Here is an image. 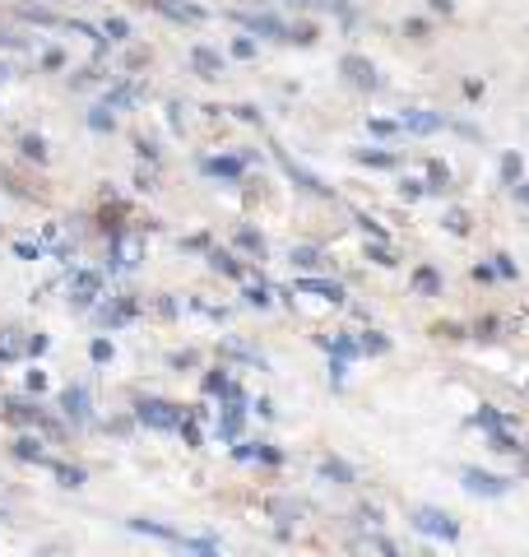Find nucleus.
Returning a JSON list of instances; mask_svg holds the SVG:
<instances>
[{"label": "nucleus", "mask_w": 529, "mask_h": 557, "mask_svg": "<svg viewBox=\"0 0 529 557\" xmlns=\"http://www.w3.org/2000/svg\"><path fill=\"white\" fill-rule=\"evenodd\" d=\"M413 525L422 529V534H436V539H460V529L451 525V515H446V511H418V515H413Z\"/></svg>", "instance_id": "obj_1"}, {"label": "nucleus", "mask_w": 529, "mask_h": 557, "mask_svg": "<svg viewBox=\"0 0 529 557\" xmlns=\"http://www.w3.org/2000/svg\"><path fill=\"white\" fill-rule=\"evenodd\" d=\"M465 488H469V493H478V497H501L511 483L492 479V474H483V469H465Z\"/></svg>", "instance_id": "obj_2"}, {"label": "nucleus", "mask_w": 529, "mask_h": 557, "mask_svg": "<svg viewBox=\"0 0 529 557\" xmlns=\"http://www.w3.org/2000/svg\"><path fill=\"white\" fill-rule=\"evenodd\" d=\"M140 418L149 423V427H172L177 423V414H172V404H140Z\"/></svg>", "instance_id": "obj_3"}, {"label": "nucleus", "mask_w": 529, "mask_h": 557, "mask_svg": "<svg viewBox=\"0 0 529 557\" xmlns=\"http://www.w3.org/2000/svg\"><path fill=\"white\" fill-rule=\"evenodd\" d=\"M343 70H348V79H358V89H376V70L362 61V56H348Z\"/></svg>", "instance_id": "obj_4"}, {"label": "nucleus", "mask_w": 529, "mask_h": 557, "mask_svg": "<svg viewBox=\"0 0 529 557\" xmlns=\"http://www.w3.org/2000/svg\"><path fill=\"white\" fill-rule=\"evenodd\" d=\"M242 24H246L251 33H264V37H283V24L269 15H242Z\"/></svg>", "instance_id": "obj_5"}, {"label": "nucleus", "mask_w": 529, "mask_h": 557, "mask_svg": "<svg viewBox=\"0 0 529 557\" xmlns=\"http://www.w3.org/2000/svg\"><path fill=\"white\" fill-rule=\"evenodd\" d=\"M65 414H70V418H89V395H84V390H79V386H70V390H65Z\"/></svg>", "instance_id": "obj_6"}, {"label": "nucleus", "mask_w": 529, "mask_h": 557, "mask_svg": "<svg viewBox=\"0 0 529 557\" xmlns=\"http://www.w3.org/2000/svg\"><path fill=\"white\" fill-rule=\"evenodd\" d=\"M163 15H172V19H186V24H195V19H204V10H195V5H172V0H154Z\"/></svg>", "instance_id": "obj_7"}, {"label": "nucleus", "mask_w": 529, "mask_h": 557, "mask_svg": "<svg viewBox=\"0 0 529 557\" xmlns=\"http://www.w3.org/2000/svg\"><path fill=\"white\" fill-rule=\"evenodd\" d=\"M204 168L218 172V177H237V172H242V163H237V158H214V163H204Z\"/></svg>", "instance_id": "obj_8"}, {"label": "nucleus", "mask_w": 529, "mask_h": 557, "mask_svg": "<svg viewBox=\"0 0 529 557\" xmlns=\"http://www.w3.org/2000/svg\"><path fill=\"white\" fill-rule=\"evenodd\" d=\"M195 65H200L204 75H218V56H214V51H204V46L195 51Z\"/></svg>", "instance_id": "obj_9"}, {"label": "nucleus", "mask_w": 529, "mask_h": 557, "mask_svg": "<svg viewBox=\"0 0 529 557\" xmlns=\"http://www.w3.org/2000/svg\"><path fill=\"white\" fill-rule=\"evenodd\" d=\"M409 125H413V130H436V125H441V116H422V112H413V116H409Z\"/></svg>", "instance_id": "obj_10"}, {"label": "nucleus", "mask_w": 529, "mask_h": 557, "mask_svg": "<svg viewBox=\"0 0 529 557\" xmlns=\"http://www.w3.org/2000/svg\"><path fill=\"white\" fill-rule=\"evenodd\" d=\"M56 474H61L65 488H79V483H84V474H79V469H56Z\"/></svg>", "instance_id": "obj_11"}, {"label": "nucleus", "mask_w": 529, "mask_h": 557, "mask_svg": "<svg viewBox=\"0 0 529 557\" xmlns=\"http://www.w3.org/2000/svg\"><path fill=\"white\" fill-rule=\"evenodd\" d=\"M293 260H297V265H302V269H312V265H321V256H316V251H297V256H293Z\"/></svg>", "instance_id": "obj_12"}, {"label": "nucleus", "mask_w": 529, "mask_h": 557, "mask_svg": "<svg viewBox=\"0 0 529 557\" xmlns=\"http://www.w3.org/2000/svg\"><path fill=\"white\" fill-rule=\"evenodd\" d=\"M24 154H28V158H42L47 149H42V139H24Z\"/></svg>", "instance_id": "obj_13"}, {"label": "nucleus", "mask_w": 529, "mask_h": 557, "mask_svg": "<svg viewBox=\"0 0 529 557\" xmlns=\"http://www.w3.org/2000/svg\"><path fill=\"white\" fill-rule=\"evenodd\" d=\"M107 33H111V37H125L130 28H125V19H107Z\"/></svg>", "instance_id": "obj_14"}, {"label": "nucleus", "mask_w": 529, "mask_h": 557, "mask_svg": "<svg viewBox=\"0 0 529 557\" xmlns=\"http://www.w3.org/2000/svg\"><path fill=\"white\" fill-rule=\"evenodd\" d=\"M492 450H520V446H515L511 436H501V432H497V436H492Z\"/></svg>", "instance_id": "obj_15"}, {"label": "nucleus", "mask_w": 529, "mask_h": 557, "mask_svg": "<svg viewBox=\"0 0 529 557\" xmlns=\"http://www.w3.org/2000/svg\"><path fill=\"white\" fill-rule=\"evenodd\" d=\"M93 357H98V362H102V357H111V344H107V339H98V344H93Z\"/></svg>", "instance_id": "obj_16"}, {"label": "nucleus", "mask_w": 529, "mask_h": 557, "mask_svg": "<svg viewBox=\"0 0 529 557\" xmlns=\"http://www.w3.org/2000/svg\"><path fill=\"white\" fill-rule=\"evenodd\" d=\"M297 5H325V10H339L343 0H297Z\"/></svg>", "instance_id": "obj_17"}, {"label": "nucleus", "mask_w": 529, "mask_h": 557, "mask_svg": "<svg viewBox=\"0 0 529 557\" xmlns=\"http://www.w3.org/2000/svg\"><path fill=\"white\" fill-rule=\"evenodd\" d=\"M432 5H436V10H451V0H432Z\"/></svg>", "instance_id": "obj_18"}, {"label": "nucleus", "mask_w": 529, "mask_h": 557, "mask_svg": "<svg viewBox=\"0 0 529 557\" xmlns=\"http://www.w3.org/2000/svg\"><path fill=\"white\" fill-rule=\"evenodd\" d=\"M5 75H10V70H5V65H0V79H5Z\"/></svg>", "instance_id": "obj_19"}]
</instances>
